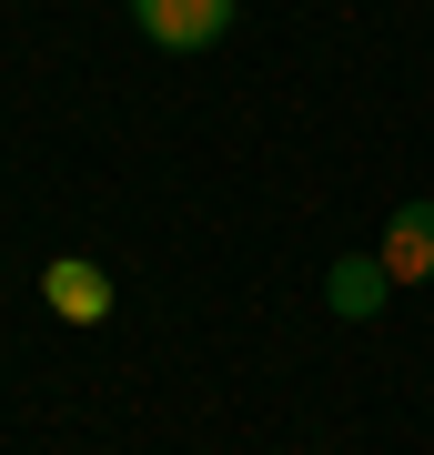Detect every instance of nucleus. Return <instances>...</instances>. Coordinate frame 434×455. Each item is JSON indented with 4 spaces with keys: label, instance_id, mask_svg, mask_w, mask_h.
<instances>
[{
    "label": "nucleus",
    "instance_id": "nucleus-1",
    "mask_svg": "<svg viewBox=\"0 0 434 455\" xmlns=\"http://www.w3.org/2000/svg\"><path fill=\"white\" fill-rule=\"evenodd\" d=\"M131 20H142L162 51H212L233 31V0H131Z\"/></svg>",
    "mask_w": 434,
    "mask_h": 455
},
{
    "label": "nucleus",
    "instance_id": "nucleus-2",
    "mask_svg": "<svg viewBox=\"0 0 434 455\" xmlns=\"http://www.w3.org/2000/svg\"><path fill=\"white\" fill-rule=\"evenodd\" d=\"M41 304L61 314V324H101V314H112V274L81 263V253H61V263L41 274Z\"/></svg>",
    "mask_w": 434,
    "mask_h": 455
},
{
    "label": "nucleus",
    "instance_id": "nucleus-3",
    "mask_svg": "<svg viewBox=\"0 0 434 455\" xmlns=\"http://www.w3.org/2000/svg\"><path fill=\"white\" fill-rule=\"evenodd\" d=\"M374 253H384V274H394V283H434V203H404L394 223H384V243H374Z\"/></svg>",
    "mask_w": 434,
    "mask_h": 455
},
{
    "label": "nucleus",
    "instance_id": "nucleus-4",
    "mask_svg": "<svg viewBox=\"0 0 434 455\" xmlns=\"http://www.w3.org/2000/svg\"><path fill=\"white\" fill-rule=\"evenodd\" d=\"M323 293H334L343 324H374V314H384V293H394V274H384V253H343L334 274H323Z\"/></svg>",
    "mask_w": 434,
    "mask_h": 455
}]
</instances>
